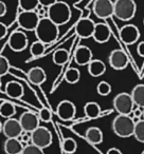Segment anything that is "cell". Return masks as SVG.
<instances>
[{
  "label": "cell",
  "instance_id": "cell-1",
  "mask_svg": "<svg viewBox=\"0 0 144 154\" xmlns=\"http://www.w3.org/2000/svg\"><path fill=\"white\" fill-rule=\"evenodd\" d=\"M34 32L37 40L43 41L46 45H50L58 38L59 29H58L57 24L54 23L50 18L43 17L40 18L38 26L35 29Z\"/></svg>",
  "mask_w": 144,
  "mask_h": 154
},
{
  "label": "cell",
  "instance_id": "cell-2",
  "mask_svg": "<svg viewBox=\"0 0 144 154\" xmlns=\"http://www.w3.org/2000/svg\"><path fill=\"white\" fill-rule=\"evenodd\" d=\"M136 122H133V117L130 115H123L119 114L112 120V131L119 137L127 138L133 135Z\"/></svg>",
  "mask_w": 144,
  "mask_h": 154
},
{
  "label": "cell",
  "instance_id": "cell-3",
  "mask_svg": "<svg viewBox=\"0 0 144 154\" xmlns=\"http://www.w3.org/2000/svg\"><path fill=\"white\" fill-rule=\"evenodd\" d=\"M48 18L52 20L54 23H56L58 26L67 23L71 18V9L68 5V3L64 1H59L52 5L48 8Z\"/></svg>",
  "mask_w": 144,
  "mask_h": 154
},
{
  "label": "cell",
  "instance_id": "cell-4",
  "mask_svg": "<svg viewBox=\"0 0 144 154\" xmlns=\"http://www.w3.org/2000/svg\"><path fill=\"white\" fill-rule=\"evenodd\" d=\"M137 5L135 0H118L114 3V15L122 21H129L136 15Z\"/></svg>",
  "mask_w": 144,
  "mask_h": 154
},
{
  "label": "cell",
  "instance_id": "cell-5",
  "mask_svg": "<svg viewBox=\"0 0 144 154\" xmlns=\"http://www.w3.org/2000/svg\"><path fill=\"white\" fill-rule=\"evenodd\" d=\"M112 105H114V109L119 114L130 115L133 113V108L135 103H133L130 94L126 92H122L114 96V100H112Z\"/></svg>",
  "mask_w": 144,
  "mask_h": 154
},
{
  "label": "cell",
  "instance_id": "cell-6",
  "mask_svg": "<svg viewBox=\"0 0 144 154\" xmlns=\"http://www.w3.org/2000/svg\"><path fill=\"white\" fill-rule=\"evenodd\" d=\"M40 17L36 11H22L17 16V23L24 31H35Z\"/></svg>",
  "mask_w": 144,
  "mask_h": 154
},
{
  "label": "cell",
  "instance_id": "cell-7",
  "mask_svg": "<svg viewBox=\"0 0 144 154\" xmlns=\"http://www.w3.org/2000/svg\"><path fill=\"white\" fill-rule=\"evenodd\" d=\"M52 141H53L52 133L46 127L39 126L36 130H34L32 132L31 143L36 145L37 147H40L41 149L49 148L52 145Z\"/></svg>",
  "mask_w": 144,
  "mask_h": 154
},
{
  "label": "cell",
  "instance_id": "cell-8",
  "mask_svg": "<svg viewBox=\"0 0 144 154\" xmlns=\"http://www.w3.org/2000/svg\"><path fill=\"white\" fill-rule=\"evenodd\" d=\"M1 131L7 138H19V136L24 132L19 119L15 118H8L1 125Z\"/></svg>",
  "mask_w": 144,
  "mask_h": 154
},
{
  "label": "cell",
  "instance_id": "cell-9",
  "mask_svg": "<svg viewBox=\"0 0 144 154\" xmlns=\"http://www.w3.org/2000/svg\"><path fill=\"white\" fill-rule=\"evenodd\" d=\"M93 13L98 18L107 19L114 15V5L110 0H94Z\"/></svg>",
  "mask_w": 144,
  "mask_h": 154
},
{
  "label": "cell",
  "instance_id": "cell-10",
  "mask_svg": "<svg viewBox=\"0 0 144 154\" xmlns=\"http://www.w3.org/2000/svg\"><path fill=\"white\" fill-rule=\"evenodd\" d=\"M29 40L27 35L22 31H14L9 37L8 45L14 52H21L27 49Z\"/></svg>",
  "mask_w": 144,
  "mask_h": 154
},
{
  "label": "cell",
  "instance_id": "cell-11",
  "mask_svg": "<svg viewBox=\"0 0 144 154\" xmlns=\"http://www.w3.org/2000/svg\"><path fill=\"white\" fill-rule=\"evenodd\" d=\"M95 24L97 23L90 18H82L75 24V34L82 39L90 38L94 32Z\"/></svg>",
  "mask_w": 144,
  "mask_h": 154
},
{
  "label": "cell",
  "instance_id": "cell-12",
  "mask_svg": "<svg viewBox=\"0 0 144 154\" xmlns=\"http://www.w3.org/2000/svg\"><path fill=\"white\" fill-rule=\"evenodd\" d=\"M108 62H109L110 66L114 70L120 71L126 69L129 61H128V57L124 53V51H122L120 49H116L110 52L109 57H108Z\"/></svg>",
  "mask_w": 144,
  "mask_h": 154
},
{
  "label": "cell",
  "instance_id": "cell-13",
  "mask_svg": "<svg viewBox=\"0 0 144 154\" xmlns=\"http://www.w3.org/2000/svg\"><path fill=\"white\" fill-rule=\"evenodd\" d=\"M56 114L62 120L68 122V120H71L74 118V116L76 114V107L72 101L65 99V100H62L57 105Z\"/></svg>",
  "mask_w": 144,
  "mask_h": 154
},
{
  "label": "cell",
  "instance_id": "cell-14",
  "mask_svg": "<svg viewBox=\"0 0 144 154\" xmlns=\"http://www.w3.org/2000/svg\"><path fill=\"white\" fill-rule=\"evenodd\" d=\"M19 122L24 131L32 133L33 131L36 130L39 127V122L41 120L36 113H33L31 111H26L20 115Z\"/></svg>",
  "mask_w": 144,
  "mask_h": 154
},
{
  "label": "cell",
  "instance_id": "cell-15",
  "mask_svg": "<svg viewBox=\"0 0 144 154\" xmlns=\"http://www.w3.org/2000/svg\"><path fill=\"white\" fill-rule=\"evenodd\" d=\"M140 37V31L133 24H126L120 30V38L125 45H133Z\"/></svg>",
  "mask_w": 144,
  "mask_h": 154
},
{
  "label": "cell",
  "instance_id": "cell-16",
  "mask_svg": "<svg viewBox=\"0 0 144 154\" xmlns=\"http://www.w3.org/2000/svg\"><path fill=\"white\" fill-rule=\"evenodd\" d=\"M92 60V51L86 45H80L74 52V61L78 66H88Z\"/></svg>",
  "mask_w": 144,
  "mask_h": 154
},
{
  "label": "cell",
  "instance_id": "cell-17",
  "mask_svg": "<svg viewBox=\"0 0 144 154\" xmlns=\"http://www.w3.org/2000/svg\"><path fill=\"white\" fill-rule=\"evenodd\" d=\"M111 37V31L109 26L106 23H97L95 24L94 32H93L92 38L97 41L98 43H105Z\"/></svg>",
  "mask_w": 144,
  "mask_h": 154
},
{
  "label": "cell",
  "instance_id": "cell-18",
  "mask_svg": "<svg viewBox=\"0 0 144 154\" xmlns=\"http://www.w3.org/2000/svg\"><path fill=\"white\" fill-rule=\"evenodd\" d=\"M28 79L32 85L40 86L41 84H43L46 82L47 75H46V72L43 68H40V66H34V68L29 70Z\"/></svg>",
  "mask_w": 144,
  "mask_h": 154
},
{
  "label": "cell",
  "instance_id": "cell-19",
  "mask_svg": "<svg viewBox=\"0 0 144 154\" xmlns=\"http://www.w3.org/2000/svg\"><path fill=\"white\" fill-rule=\"evenodd\" d=\"M5 93L8 95L9 97L14 99H18L21 98L24 94V87L20 82H15V80H11L5 85Z\"/></svg>",
  "mask_w": 144,
  "mask_h": 154
},
{
  "label": "cell",
  "instance_id": "cell-20",
  "mask_svg": "<svg viewBox=\"0 0 144 154\" xmlns=\"http://www.w3.org/2000/svg\"><path fill=\"white\" fill-rule=\"evenodd\" d=\"M24 143L19 138H7L3 145V150L7 154H21Z\"/></svg>",
  "mask_w": 144,
  "mask_h": 154
},
{
  "label": "cell",
  "instance_id": "cell-21",
  "mask_svg": "<svg viewBox=\"0 0 144 154\" xmlns=\"http://www.w3.org/2000/svg\"><path fill=\"white\" fill-rule=\"evenodd\" d=\"M85 138L92 145H100L103 141V132L98 127H90L86 130Z\"/></svg>",
  "mask_w": 144,
  "mask_h": 154
},
{
  "label": "cell",
  "instance_id": "cell-22",
  "mask_svg": "<svg viewBox=\"0 0 144 154\" xmlns=\"http://www.w3.org/2000/svg\"><path fill=\"white\" fill-rule=\"evenodd\" d=\"M88 73L92 77H100L105 73L106 66L102 60L99 59H92L89 62L88 66Z\"/></svg>",
  "mask_w": 144,
  "mask_h": 154
},
{
  "label": "cell",
  "instance_id": "cell-23",
  "mask_svg": "<svg viewBox=\"0 0 144 154\" xmlns=\"http://www.w3.org/2000/svg\"><path fill=\"white\" fill-rule=\"evenodd\" d=\"M84 113L89 119H95L101 115V107L95 101H89L85 105Z\"/></svg>",
  "mask_w": 144,
  "mask_h": 154
},
{
  "label": "cell",
  "instance_id": "cell-24",
  "mask_svg": "<svg viewBox=\"0 0 144 154\" xmlns=\"http://www.w3.org/2000/svg\"><path fill=\"white\" fill-rule=\"evenodd\" d=\"M130 95L136 105L144 108V85L140 84L135 86V88H133Z\"/></svg>",
  "mask_w": 144,
  "mask_h": 154
},
{
  "label": "cell",
  "instance_id": "cell-25",
  "mask_svg": "<svg viewBox=\"0 0 144 154\" xmlns=\"http://www.w3.org/2000/svg\"><path fill=\"white\" fill-rule=\"evenodd\" d=\"M0 114L3 118H12L16 114V107L13 103L2 101L0 105Z\"/></svg>",
  "mask_w": 144,
  "mask_h": 154
},
{
  "label": "cell",
  "instance_id": "cell-26",
  "mask_svg": "<svg viewBox=\"0 0 144 154\" xmlns=\"http://www.w3.org/2000/svg\"><path fill=\"white\" fill-rule=\"evenodd\" d=\"M53 62L56 66H64L69 59V52L65 49H58L53 53L52 56Z\"/></svg>",
  "mask_w": 144,
  "mask_h": 154
},
{
  "label": "cell",
  "instance_id": "cell-27",
  "mask_svg": "<svg viewBox=\"0 0 144 154\" xmlns=\"http://www.w3.org/2000/svg\"><path fill=\"white\" fill-rule=\"evenodd\" d=\"M80 78H81V72L78 69L70 68L65 73V80L70 85H74L76 82H78Z\"/></svg>",
  "mask_w": 144,
  "mask_h": 154
},
{
  "label": "cell",
  "instance_id": "cell-28",
  "mask_svg": "<svg viewBox=\"0 0 144 154\" xmlns=\"http://www.w3.org/2000/svg\"><path fill=\"white\" fill-rule=\"evenodd\" d=\"M46 52V43H43L40 40H36L31 45L30 47V53L33 57H39V56L43 55Z\"/></svg>",
  "mask_w": 144,
  "mask_h": 154
},
{
  "label": "cell",
  "instance_id": "cell-29",
  "mask_svg": "<svg viewBox=\"0 0 144 154\" xmlns=\"http://www.w3.org/2000/svg\"><path fill=\"white\" fill-rule=\"evenodd\" d=\"M18 5L22 11H36L40 3L39 0H18Z\"/></svg>",
  "mask_w": 144,
  "mask_h": 154
},
{
  "label": "cell",
  "instance_id": "cell-30",
  "mask_svg": "<svg viewBox=\"0 0 144 154\" xmlns=\"http://www.w3.org/2000/svg\"><path fill=\"white\" fill-rule=\"evenodd\" d=\"M76 149H78V143H76L75 139L71 138V137H67L62 141V150H64L65 153L73 154L76 152Z\"/></svg>",
  "mask_w": 144,
  "mask_h": 154
},
{
  "label": "cell",
  "instance_id": "cell-31",
  "mask_svg": "<svg viewBox=\"0 0 144 154\" xmlns=\"http://www.w3.org/2000/svg\"><path fill=\"white\" fill-rule=\"evenodd\" d=\"M133 137L138 141L144 143V119L142 118L140 122H136L135 131H133Z\"/></svg>",
  "mask_w": 144,
  "mask_h": 154
},
{
  "label": "cell",
  "instance_id": "cell-32",
  "mask_svg": "<svg viewBox=\"0 0 144 154\" xmlns=\"http://www.w3.org/2000/svg\"><path fill=\"white\" fill-rule=\"evenodd\" d=\"M21 154H45V153H43V149H41L40 147H37L36 145L31 143H28V145H24Z\"/></svg>",
  "mask_w": 144,
  "mask_h": 154
},
{
  "label": "cell",
  "instance_id": "cell-33",
  "mask_svg": "<svg viewBox=\"0 0 144 154\" xmlns=\"http://www.w3.org/2000/svg\"><path fill=\"white\" fill-rule=\"evenodd\" d=\"M97 92L101 96H107L111 93V86L107 82H101L97 87Z\"/></svg>",
  "mask_w": 144,
  "mask_h": 154
},
{
  "label": "cell",
  "instance_id": "cell-34",
  "mask_svg": "<svg viewBox=\"0 0 144 154\" xmlns=\"http://www.w3.org/2000/svg\"><path fill=\"white\" fill-rule=\"evenodd\" d=\"M10 69H11V63H10L9 59L5 56L1 55V57H0V75H1V77L7 75Z\"/></svg>",
  "mask_w": 144,
  "mask_h": 154
},
{
  "label": "cell",
  "instance_id": "cell-35",
  "mask_svg": "<svg viewBox=\"0 0 144 154\" xmlns=\"http://www.w3.org/2000/svg\"><path fill=\"white\" fill-rule=\"evenodd\" d=\"M38 116H39V118H40L41 122H50L52 118V112L50 111L48 108H41V109L39 110Z\"/></svg>",
  "mask_w": 144,
  "mask_h": 154
},
{
  "label": "cell",
  "instance_id": "cell-36",
  "mask_svg": "<svg viewBox=\"0 0 144 154\" xmlns=\"http://www.w3.org/2000/svg\"><path fill=\"white\" fill-rule=\"evenodd\" d=\"M31 137H32V133L24 131V132H22V134L19 136V139L22 141V143H26V145H28V143H31Z\"/></svg>",
  "mask_w": 144,
  "mask_h": 154
},
{
  "label": "cell",
  "instance_id": "cell-37",
  "mask_svg": "<svg viewBox=\"0 0 144 154\" xmlns=\"http://www.w3.org/2000/svg\"><path fill=\"white\" fill-rule=\"evenodd\" d=\"M58 0H39V3H40V5H43V7L45 8H49L51 7L52 5H54L55 2H57Z\"/></svg>",
  "mask_w": 144,
  "mask_h": 154
},
{
  "label": "cell",
  "instance_id": "cell-38",
  "mask_svg": "<svg viewBox=\"0 0 144 154\" xmlns=\"http://www.w3.org/2000/svg\"><path fill=\"white\" fill-rule=\"evenodd\" d=\"M137 52H138V54H139V56L144 57V41H141V42L138 43Z\"/></svg>",
  "mask_w": 144,
  "mask_h": 154
},
{
  "label": "cell",
  "instance_id": "cell-39",
  "mask_svg": "<svg viewBox=\"0 0 144 154\" xmlns=\"http://www.w3.org/2000/svg\"><path fill=\"white\" fill-rule=\"evenodd\" d=\"M0 28H1V35H0V38L1 39H3L5 37V35H7V33H8V28L5 26V23H0Z\"/></svg>",
  "mask_w": 144,
  "mask_h": 154
},
{
  "label": "cell",
  "instance_id": "cell-40",
  "mask_svg": "<svg viewBox=\"0 0 144 154\" xmlns=\"http://www.w3.org/2000/svg\"><path fill=\"white\" fill-rule=\"evenodd\" d=\"M5 13H7V5L3 1H1L0 2V16L2 17V16L5 15Z\"/></svg>",
  "mask_w": 144,
  "mask_h": 154
},
{
  "label": "cell",
  "instance_id": "cell-41",
  "mask_svg": "<svg viewBox=\"0 0 144 154\" xmlns=\"http://www.w3.org/2000/svg\"><path fill=\"white\" fill-rule=\"evenodd\" d=\"M106 154H122V152H121V150L118 149V148H110Z\"/></svg>",
  "mask_w": 144,
  "mask_h": 154
},
{
  "label": "cell",
  "instance_id": "cell-42",
  "mask_svg": "<svg viewBox=\"0 0 144 154\" xmlns=\"http://www.w3.org/2000/svg\"><path fill=\"white\" fill-rule=\"evenodd\" d=\"M110 1H111V2H112V3H114H114H116L117 1H118V0H110Z\"/></svg>",
  "mask_w": 144,
  "mask_h": 154
},
{
  "label": "cell",
  "instance_id": "cell-43",
  "mask_svg": "<svg viewBox=\"0 0 144 154\" xmlns=\"http://www.w3.org/2000/svg\"><path fill=\"white\" fill-rule=\"evenodd\" d=\"M142 118L144 119V108H143V117H142Z\"/></svg>",
  "mask_w": 144,
  "mask_h": 154
},
{
  "label": "cell",
  "instance_id": "cell-44",
  "mask_svg": "<svg viewBox=\"0 0 144 154\" xmlns=\"http://www.w3.org/2000/svg\"><path fill=\"white\" fill-rule=\"evenodd\" d=\"M141 154H144V150H143V151H142V153Z\"/></svg>",
  "mask_w": 144,
  "mask_h": 154
},
{
  "label": "cell",
  "instance_id": "cell-45",
  "mask_svg": "<svg viewBox=\"0 0 144 154\" xmlns=\"http://www.w3.org/2000/svg\"><path fill=\"white\" fill-rule=\"evenodd\" d=\"M143 24H144V19H143Z\"/></svg>",
  "mask_w": 144,
  "mask_h": 154
}]
</instances>
